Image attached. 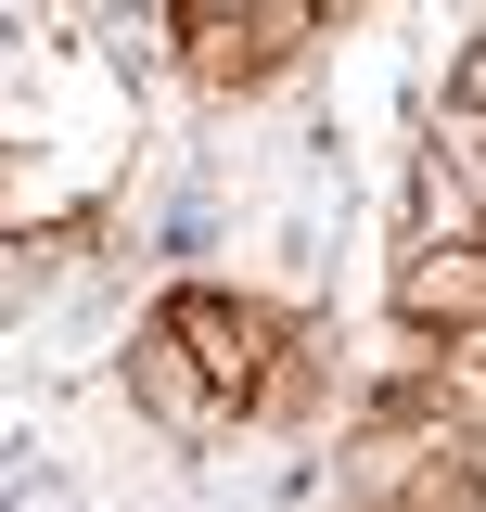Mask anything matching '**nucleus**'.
I'll list each match as a JSON object with an SVG mask.
<instances>
[{
	"instance_id": "obj_1",
	"label": "nucleus",
	"mask_w": 486,
	"mask_h": 512,
	"mask_svg": "<svg viewBox=\"0 0 486 512\" xmlns=\"http://www.w3.org/2000/svg\"><path fill=\"white\" fill-rule=\"evenodd\" d=\"M167 39L192 52V77H269V64L320 39V0H269V13H231V0H180Z\"/></svg>"
},
{
	"instance_id": "obj_3",
	"label": "nucleus",
	"mask_w": 486,
	"mask_h": 512,
	"mask_svg": "<svg viewBox=\"0 0 486 512\" xmlns=\"http://www.w3.org/2000/svg\"><path fill=\"white\" fill-rule=\"evenodd\" d=\"M397 320L410 333H474L486 320V244H410L397 256Z\"/></svg>"
},
{
	"instance_id": "obj_2",
	"label": "nucleus",
	"mask_w": 486,
	"mask_h": 512,
	"mask_svg": "<svg viewBox=\"0 0 486 512\" xmlns=\"http://www.w3.org/2000/svg\"><path fill=\"white\" fill-rule=\"evenodd\" d=\"M154 333H167V346H180V359L218 384L231 410L269 384V320H256V308H231V295H205V282H192V295H167V308H154Z\"/></svg>"
},
{
	"instance_id": "obj_4",
	"label": "nucleus",
	"mask_w": 486,
	"mask_h": 512,
	"mask_svg": "<svg viewBox=\"0 0 486 512\" xmlns=\"http://www.w3.org/2000/svg\"><path fill=\"white\" fill-rule=\"evenodd\" d=\"M128 384H141V410H154L167 436H218V410H231V397H218V384L192 372V359L167 346V333H141V359H128Z\"/></svg>"
},
{
	"instance_id": "obj_5",
	"label": "nucleus",
	"mask_w": 486,
	"mask_h": 512,
	"mask_svg": "<svg viewBox=\"0 0 486 512\" xmlns=\"http://www.w3.org/2000/svg\"><path fill=\"white\" fill-rule=\"evenodd\" d=\"M448 103H461V116L486 128V39H474V52H461V64H448Z\"/></svg>"
}]
</instances>
